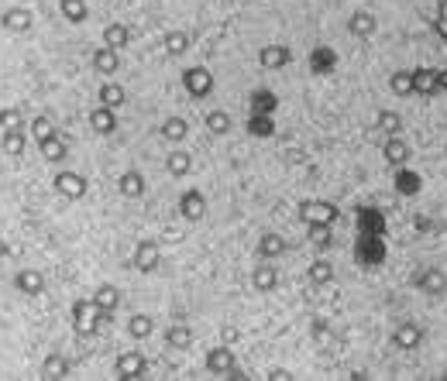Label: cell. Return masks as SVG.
<instances>
[{
    "label": "cell",
    "instance_id": "obj_1",
    "mask_svg": "<svg viewBox=\"0 0 447 381\" xmlns=\"http://www.w3.org/2000/svg\"><path fill=\"white\" fill-rule=\"evenodd\" d=\"M341 210L327 199H303L299 203V224H337Z\"/></svg>",
    "mask_w": 447,
    "mask_h": 381
},
{
    "label": "cell",
    "instance_id": "obj_2",
    "mask_svg": "<svg viewBox=\"0 0 447 381\" xmlns=\"http://www.w3.org/2000/svg\"><path fill=\"white\" fill-rule=\"evenodd\" d=\"M73 326L79 337H93L100 330V309L93 299H76L73 303Z\"/></svg>",
    "mask_w": 447,
    "mask_h": 381
},
{
    "label": "cell",
    "instance_id": "obj_3",
    "mask_svg": "<svg viewBox=\"0 0 447 381\" xmlns=\"http://www.w3.org/2000/svg\"><path fill=\"white\" fill-rule=\"evenodd\" d=\"M183 86H186V93L193 96V100H207V96L214 93V73L207 66H190L183 73Z\"/></svg>",
    "mask_w": 447,
    "mask_h": 381
},
{
    "label": "cell",
    "instance_id": "obj_4",
    "mask_svg": "<svg viewBox=\"0 0 447 381\" xmlns=\"http://www.w3.org/2000/svg\"><path fill=\"white\" fill-rule=\"evenodd\" d=\"M52 186H56V192H58V196H66V199H83L86 189H90V186H86V179H83L79 172H69V169L58 172L56 179H52Z\"/></svg>",
    "mask_w": 447,
    "mask_h": 381
},
{
    "label": "cell",
    "instance_id": "obj_5",
    "mask_svg": "<svg viewBox=\"0 0 447 381\" xmlns=\"http://www.w3.org/2000/svg\"><path fill=\"white\" fill-rule=\"evenodd\" d=\"M382 158L389 162L392 169H403L409 158H413V148L403 141V134H389V137L382 141Z\"/></svg>",
    "mask_w": 447,
    "mask_h": 381
},
{
    "label": "cell",
    "instance_id": "obj_6",
    "mask_svg": "<svg viewBox=\"0 0 447 381\" xmlns=\"http://www.w3.org/2000/svg\"><path fill=\"white\" fill-rule=\"evenodd\" d=\"M117 378H141L145 371H148V357L141 354V350H124L114 364Z\"/></svg>",
    "mask_w": 447,
    "mask_h": 381
},
{
    "label": "cell",
    "instance_id": "obj_7",
    "mask_svg": "<svg viewBox=\"0 0 447 381\" xmlns=\"http://www.w3.org/2000/svg\"><path fill=\"white\" fill-rule=\"evenodd\" d=\"M179 213H183V220H190V224H200L203 216H207V199H203V192L200 189H186L179 196Z\"/></svg>",
    "mask_w": 447,
    "mask_h": 381
},
{
    "label": "cell",
    "instance_id": "obj_8",
    "mask_svg": "<svg viewBox=\"0 0 447 381\" xmlns=\"http://www.w3.org/2000/svg\"><path fill=\"white\" fill-rule=\"evenodd\" d=\"M0 24H4V31H11V35H28L31 24H35V18H31L28 7H7L4 18H0Z\"/></svg>",
    "mask_w": 447,
    "mask_h": 381
},
{
    "label": "cell",
    "instance_id": "obj_9",
    "mask_svg": "<svg viewBox=\"0 0 447 381\" xmlns=\"http://www.w3.org/2000/svg\"><path fill=\"white\" fill-rule=\"evenodd\" d=\"M416 288L420 292H427V296H444L447 292V275L441 268H423V271H416Z\"/></svg>",
    "mask_w": 447,
    "mask_h": 381
},
{
    "label": "cell",
    "instance_id": "obj_10",
    "mask_svg": "<svg viewBox=\"0 0 447 381\" xmlns=\"http://www.w3.org/2000/svg\"><path fill=\"white\" fill-rule=\"evenodd\" d=\"M255 251H258V258H265V261H275V258H282L286 251H289V241L282 237V234H262L258 237V244H255Z\"/></svg>",
    "mask_w": 447,
    "mask_h": 381
},
{
    "label": "cell",
    "instance_id": "obj_11",
    "mask_svg": "<svg viewBox=\"0 0 447 381\" xmlns=\"http://www.w3.org/2000/svg\"><path fill=\"white\" fill-rule=\"evenodd\" d=\"M289 58H292V52L286 48V45H262V48H258V66L269 69V73L282 69V66H289Z\"/></svg>",
    "mask_w": 447,
    "mask_h": 381
},
{
    "label": "cell",
    "instance_id": "obj_12",
    "mask_svg": "<svg viewBox=\"0 0 447 381\" xmlns=\"http://www.w3.org/2000/svg\"><path fill=\"white\" fill-rule=\"evenodd\" d=\"M131 261H135L138 271H145V275H148V271H155V268H158V261H162V251H158L155 241H138L135 258H131Z\"/></svg>",
    "mask_w": 447,
    "mask_h": 381
},
{
    "label": "cell",
    "instance_id": "obj_13",
    "mask_svg": "<svg viewBox=\"0 0 447 381\" xmlns=\"http://www.w3.org/2000/svg\"><path fill=\"white\" fill-rule=\"evenodd\" d=\"M207 371H210V375H231L234 371L231 343H220V347H214V350H207Z\"/></svg>",
    "mask_w": 447,
    "mask_h": 381
},
{
    "label": "cell",
    "instance_id": "obj_14",
    "mask_svg": "<svg viewBox=\"0 0 447 381\" xmlns=\"http://www.w3.org/2000/svg\"><path fill=\"white\" fill-rule=\"evenodd\" d=\"M117 192L124 196V199H141L145 196V175L138 169H128L117 175Z\"/></svg>",
    "mask_w": 447,
    "mask_h": 381
},
{
    "label": "cell",
    "instance_id": "obj_15",
    "mask_svg": "<svg viewBox=\"0 0 447 381\" xmlns=\"http://www.w3.org/2000/svg\"><path fill=\"white\" fill-rule=\"evenodd\" d=\"M348 31L354 38H371L375 31H379V18H375V11H354L348 18Z\"/></svg>",
    "mask_w": 447,
    "mask_h": 381
},
{
    "label": "cell",
    "instance_id": "obj_16",
    "mask_svg": "<svg viewBox=\"0 0 447 381\" xmlns=\"http://www.w3.org/2000/svg\"><path fill=\"white\" fill-rule=\"evenodd\" d=\"M90 66L97 69L100 76H114L117 69H120V58H117V48H107V45H100L90 52Z\"/></svg>",
    "mask_w": 447,
    "mask_h": 381
},
{
    "label": "cell",
    "instance_id": "obj_17",
    "mask_svg": "<svg viewBox=\"0 0 447 381\" xmlns=\"http://www.w3.org/2000/svg\"><path fill=\"white\" fill-rule=\"evenodd\" d=\"M392 343L399 347V350H416L420 343H423V326L416 323H399L392 330Z\"/></svg>",
    "mask_w": 447,
    "mask_h": 381
},
{
    "label": "cell",
    "instance_id": "obj_18",
    "mask_svg": "<svg viewBox=\"0 0 447 381\" xmlns=\"http://www.w3.org/2000/svg\"><path fill=\"white\" fill-rule=\"evenodd\" d=\"M413 93L420 96L441 93V73L437 69H413Z\"/></svg>",
    "mask_w": 447,
    "mask_h": 381
},
{
    "label": "cell",
    "instance_id": "obj_19",
    "mask_svg": "<svg viewBox=\"0 0 447 381\" xmlns=\"http://www.w3.org/2000/svg\"><path fill=\"white\" fill-rule=\"evenodd\" d=\"M90 127L97 134H114L117 131V110H111V107L100 103L97 110H90Z\"/></svg>",
    "mask_w": 447,
    "mask_h": 381
},
{
    "label": "cell",
    "instance_id": "obj_20",
    "mask_svg": "<svg viewBox=\"0 0 447 381\" xmlns=\"http://www.w3.org/2000/svg\"><path fill=\"white\" fill-rule=\"evenodd\" d=\"M93 303H97L100 313H117V306H120V288L111 286V282H103V286H97V292H93Z\"/></svg>",
    "mask_w": 447,
    "mask_h": 381
},
{
    "label": "cell",
    "instance_id": "obj_21",
    "mask_svg": "<svg viewBox=\"0 0 447 381\" xmlns=\"http://www.w3.org/2000/svg\"><path fill=\"white\" fill-rule=\"evenodd\" d=\"M307 237L317 251H331L334 248V224H307Z\"/></svg>",
    "mask_w": 447,
    "mask_h": 381
},
{
    "label": "cell",
    "instance_id": "obj_22",
    "mask_svg": "<svg viewBox=\"0 0 447 381\" xmlns=\"http://www.w3.org/2000/svg\"><path fill=\"white\" fill-rule=\"evenodd\" d=\"M38 148H41V155H45V162H62V158L69 155V145H66L62 134H52V137L38 141Z\"/></svg>",
    "mask_w": 447,
    "mask_h": 381
},
{
    "label": "cell",
    "instance_id": "obj_23",
    "mask_svg": "<svg viewBox=\"0 0 447 381\" xmlns=\"http://www.w3.org/2000/svg\"><path fill=\"white\" fill-rule=\"evenodd\" d=\"M307 278H310V286H331L334 265L327 258H317V261H310V268H307Z\"/></svg>",
    "mask_w": 447,
    "mask_h": 381
},
{
    "label": "cell",
    "instance_id": "obj_24",
    "mask_svg": "<svg viewBox=\"0 0 447 381\" xmlns=\"http://www.w3.org/2000/svg\"><path fill=\"white\" fill-rule=\"evenodd\" d=\"M252 286H255V292H272V288L279 286V271H275L272 265H258L252 271Z\"/></svg>",
    "mask_w": 447,
    "mask_h": 381
},
{
    "label": "cell",
    "instance_id": "obj_25",
    "mask_svg": "<svg viewBox=\"0 0 447 381\" xmlns=\"http://www.w3.org/2000/svg\"><path fill=\"white\" fill-rule=\"evenodd\" d=\"M152 333H155V320H152V316L135 313V316L128 320V337H135V340H148Z\"/></svg>",
    "mask_w": 447,
    "mask_h": 381
},
{
    "label": "cell",
    "instance_id": "obj_26",
    "mask_svg": "<svg viewBox=\"0 0 447 381\" xmlns=\"http://www.w3.org/2000/svg\"><path fill=\"white\" fill-rule=\"evenodd\" d=\"M124 100H128L124 86H117V83H103V86H100V103H103V107L120 110V107H124Z\"/></svg>",
    "mask_w": 447,
    "mask_h": 381
},
{
    "label": "cell",
    "instance_id": "obj_27",
    "mask_svg": "<svg viewBox=\"0 0 447 381\" xmlns=\"http://www.w3.org/2000/svg\"><path fill=\"white\" fill-rule=\"evenodd\" d=\"M165 343L169 347H175V350H186V347H193V330L183 323H175L165 330Z\"/></svg>",
    "mask_w": 447,
    "mask_h": 381
},
{
    "label": "cell",
    "instance_id": "obj_28",
    "mask_svg": "<svg viewBox=\"0 0 447 381\" xmlns=\"http://www.w3.org/2000/svg\"><path fill=\"white\" fill-rule=\"evenodd\" d=\"M58 11H62V18L69 21V24H79V21H86V14H90L86 0H58Z\"/></svg>",
    "mask_w": 447,
    "mask_h": 381
},
{
    "label": "cell",
    "instance_id": "obj_29",
    "mask_svg": "<svg viewBox=\"0 0 447 381\" xmlns=\"http://www.w3.org/2000/svg\"><path fill=\"white\" fill-rule=\"evenodd\" d=\"M158 131H162V137H165V141H186V131H190V124H186L183 117H165Z\"/></svg>",
    "mask_w": 447,
    "mask_h": 381
},
{
    "label": "cell",
    "instance_id": "obj_30",
    "mask_svg": "<svg viewBox=\"0 0 447 381\" xmlns=\"http://www.w3.org/2000/svg\"><path fill=\"white\" fill-rule=\"evenodd\" d=\"M165 169L173 172V175H190V172H193V158H190V152L175 148V152H169V158H165Z\"/></svg>",
    "mask_w": 447,
    "mask_h": 381
},
{
    "label": "cell",
    "instance_id": "obj_31",
    "mask_svg": "<svg viewBox=\"0 0 447 381\" xmlns=\"http://www.w3.org/2000/svg\"><path fill=\"white\" fill-rule=\"evenodd\" d=\"M128 41H131V31H128L124 24H107V28H103V45H107V48H117V52H120Z\"/></svg>",
    "mask_w": 447,
    "mask_h": 381
},
{
    "label": "cell",
    "instance_id": "obj_32",
    "mask_svg": "<svg viewBox=\"0 0 447 381\" xmlns=\"http://www.w3.org/2000/svg\"><path fill=\"white\" fill-rule=\"evenodd\" d=\"M14 286H18L24 296H41V288H45V278H41L38 271H21L18 278H14Z\"/></svg>",
    "mask_w": 447,
    "mask_h": 381
},
{
    "label": "cell",
    "instance_id": "obj_33",
    "mask_svg": "<svg viewBox=\"0 0 447 381\" xmlns=\"http://www.w3.org/2000/svg\"><path fill=\"white\" fill-rule=\"evenodd\" d=\"M375 127L386 134V137H389V134H403V117L392 114V110H379V114H375Z\"/></svg>",
    "mask_w": 447,
    "mask_h": 381
},
{
    "label": "cell",
    "instance_id": "obj_34",
    "mask_svg": "<svg viewBox=\"0 0 447 381\" xmlns=\"http://www.w3.org/2000/svg\"><path fill=\"white\" fill-rule=\"evenodd\" d=\"M190 35H186V31H169V35H165V41H162V45H165V52H169V56L173 58H179V56H186V48H190Z\"/></svg>",
    "mask_w": 447,
    "mask_h": 381
},
{
    "label": "cell",
    "instance_id": "obj_35",
    "mask_svg": "<svg viewBox=\"0 0 447 381\" xmlns=\"http://www.w3.org/2000/svg\"><path fill=\"white\" fill-rule=\"evenodd\" d=\"M389 90L396 96H413V73L409 69H396L389 76Z\"/></svg>",
    "mask_w": 447,
    "mask_h": 381
},
{
    "label": "cell",
    "instance_id": "obj_36",
    "mask_svg": "<svg viewBox=\"0 0 447 381\" xmlns=\"http://www.w3.org/2000/svg\"><path fill=\"white\" fill-rule=\"evenodd\" d=\"M41 375H45V378H66V375H69V361L58 357V354H48L45 364H41Z\"/></svg>",
    "mask_w": 447,
    "mask_h": 381
},
{
    "label": "cell",
    "instance_id": "obj_37",
    "mask_svg": "<svg viewBox=\"0 0 447 381\" xmlns=\"http://www.w3.org/2000/svg\"><path fill=\"white\" fill-rule=\"evenodd\" d=\"M207 131L227 134L231 131V114H227V110H210V114H207Z\"/></svg>",
    "mask_w": 447,
    "mask_h": 381
},
{
    "label": "cell",
    "instance_id": "obj_38",
    "mask_svg": "<svg viewBox=\"0 0 447 381\" xmlns=\"http://www.w3.org/2000/svg\"><path fill=\"white\" fill-rule=\"evenodd\" d=\"M28 131H31V137H35V141H45V137H52V134H56V124H52L45 114H38L31 124H28Z\"/></svg>",
    "mask_w": 447,
    "mask_h": 381
},
{
    "label": "cell",
    "instance_id": "obj_39",
    "mask_svg": "<svg viewBox=\"0 0 447 381\" xmlns=\"http://www.w3.org/2000/svg\"><path fill=\"white\" fill-rule=\"evenodd\" d=\"M24 145H28L24 131H4V152L11 155V158H18V155L24 152Z\"/></svg>",
    "mask_w": 447,
    "mask_h": 381
},
{
    "label": "cell",
    "instance_id": "obj_40",
    "mask_svg": "<svg viewBox=\"0 0 447 381\" xmlns=\"http://www.w3.org/2000/svg\"><path fill=\"white\" fill-rule=\"evenodd\" d=\"M430 24H433V31L447 41V0H437V18L430 21Z\"/></svg>",
    "mask_w": 447,
    "mask_h": 381
},
{
    "label": "cell",
    "instance_id": "obj_41",
    "mask_svg": "<svg viewBox=\"0 0 447 381\" xmlns=\"http://www.w3.org/2000/svg\"><path fill=\"white\" fill-rule=\"evenodd\" d=\"M0 127L4 131H21V114L18 110H4L0 114Z\"/></svg>",
    "mask_w": 447,
    "mask_h": 381
},
{
    "label": "cell",
    "instance_id": "obj_42",
    "mask_svg": "<svg viewBox=\"0 0 447 381\" xmlns=\"http://www.w3.org/2000/svg\"><path fill=\"white\" fill-rule=\"evenodd\" d=\"M269 378H272V381H289L292 375L286 371V367H272V371H269Z\"/></svg>",
    "mask_w": 447,
    "mask_h": 381
},
{
    "label": "cell",
    "instance_id": "obj_43",
    "mask_svg": "<svg viewBox=\"0 0 447 381\" xmlns=\"http://www.w3.org/2000/svg\"><path fill=\"white\" fill-rule=\"evenodd\" d=\"M220 337H224V343H234V340H237V330H234V326H224V333H220Z\"/></svg>",
    "mask_w": 447,
    "mask_h": 381
},
{
    "label": "cell",
    "instance_id": "obj_44",
    "mask_svg": "<svg viewBox=\"0 0 447 381\" xmlns=\"http://www.w3.org/2000/svg\"><path fill=\"white\" fill-rule=\"evenodd\" d=\"M441 93H447V69H441Z\"/></svg>",
    "mask_w": 447,
    "mask_h": 381
},
{
    "label": "cell",
    "instance_id": "obj_45",
    "mask_svg": "<svg viewBox=\"0 0 447 381\" xmlns=\"http://www.w3.org/2000/svg\"><path fill=\"white\" fill-rule=\"evenodd\" d=\"M441 378H444V381H447V367H444V371H441Z\"/></svg>",
    "mask_w": 447,
    "mask_h": 381
}]
</instances>
